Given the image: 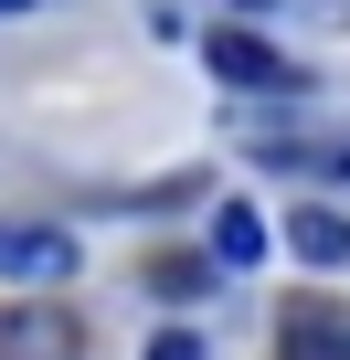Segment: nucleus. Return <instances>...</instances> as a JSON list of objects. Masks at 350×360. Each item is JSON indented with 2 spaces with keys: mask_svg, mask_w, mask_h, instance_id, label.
I'll list each match as a JSON object with an SVG mask.
<instances>
[{
  "mask_svg": "<svg viewBox=\"0 0 350 360\" xmlns=\"http://www.w3.org/2000/svg\"><path fill=\"white\" fill-rule=\"evenodd\" d=\"M202 64H213L234 96H297V85H308V75H297L265 32H244V22H213V32H202Z\"/></svg>",
  "mask_w": 350,
  "mask_h": 360,
  "instance_id": "f257e3e1",
  "label": "nucleus"
},
{
  "mask_svg": "<svg viewBox=\"0 0 350 360\" xmlns=\"http://www.w3.org/2000/svg\"><path fill=\"white\" fill-rule=\"evenodd\" d=\"M0 276L64 286V276H75V233H54V223H0Z\"/></svg>",
  "mask_w": 350,
  "mask_h": 360,
  "instance_id": "f03ea898",
  "label": "nucleus"
},
{
  "mask_svg": "<svg viewBox=\"0 0 350 360\" xmlns=\"http://www.w3.org/2000/svg\"><path fill=\"white\" fill-rule=\"evenodd\" d=\"M287 255H297V265H318V276H339V265H350V212L297 202V212H287Z\"/></svg>",
  "mask_w": 350,
  "mask_h": 360,
  "instance_id": "7ed1b4c3",
  "label": "nucleus"
},
{
  "mask_svg": "<svg viewBox=\"0 0 350 360\" xmlns=\"http://www.w3.org/2000/svg\"><path fill=\"white\" fill-rule=\"evenodd\" d=\"M0 360H75V318H64V307H22V318H0Z\"/></svg>",
  "mask_w": 350,
  "mask_h": 360,
  "instance_id": "20e7f679",
  "label": "nucleus"
},
{
  "mask_svg": "<svg viewBox=\"0 0 350 360\" xmlns=\"http://www.w3.org/2000/svg\"><path fill=\"white\" fill-rule=\"evenodd\" d=\"M213 265H265V212L255 202H213Z\"/></svg>",
  "mask_w": 350,
  "mask_h": 360,
  "instance_id": "39448f33",
  "label": "nucleus"
},
{
  "mask_svg": "<svg viewBox=\"0 0 350 360\" xmlns=\"http://www.w3.org/2000/svg\"><path fill=\"white\" fill-rule=\"evenodd\" d=\"M276 360H350V328H339L329 307H297V318L276 328Z\"/></svg>",
  "mask_w": 350,
  "mask_h": 360,
  "instance_id": "423d86ee",
  "label": "nucleus"
},
{
  "mask_svg": "<svg viewBox=\"0 0 350 360\" xmlns=\"http://www.w3.org/2000/svg\"><path fill=\"white\" fill-rule=\"evenodd\" d=\"M265 159H276V169H318V180H350V138H276Z\"/></svg>",
  "mask_w": 350,
  "mask_h": 360,
  "instance_id": "0eeeda50",
  "label": "nucleus"
},
{
  "mask_svg": "<svg viewBox=\"0 0 350 360\" xmlns=\"http://www.w3.org/2000/svg\"><path fill=\"white\" fill-rule=\"evenodd\" d=\"M149 286H159V297H202V286H213V255H159Z\"/></svg>",
  "mask_w": 350,
  "mask_h": 360,
  "instance_id": "6e6552de",
  "label": "nucleus"
},
{
  "mask_svg": "<svg viewBox=\"0 0 350 360\" xmlns=\"http://www.w3.org/2000/svg\"><path fill=\"white\" fill-rule=\"evenodd\" d=\"M149 360H202V328H159V339H149Z\"/></svg>",
  "mask_w": 350,
  "mask_h": 360,
  "instance_id": "1a4fd4ad",
  "label": "nucleus"
},
{
  "mask_svg": "<svg viewBox=\"0 0 350 360\" xmlns=\"http://www.w3.org/2000/svg\"><path fill=\"white\" fill-rule=\"evenodd\" d=\"M11 11H32V0H0V22H11Z\"/></svg>",
  "mask_w": 350,
  "mask_h": 360,
  "instance_id": "9d476101",
  "label": "nucleus"
},
{
  "mask_svg": "<svg viewBox=\"0 0 350 360\" xmlns=\"http://www.w3.org/2000/svg\"><path fill=\"white\" fill-rule=\"evenodd\" d=\"M255 11H265V0H255Z\"/></svg>",
  "mask_w": 350,
  "mask_h": 360,
  "instance_id": "9b49d317",
  "label": "nucleus"
}]
</instances>
